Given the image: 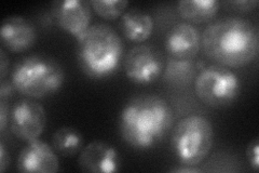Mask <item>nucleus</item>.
I'll return each instance as SVG.
<instances>
[{"label":"nucleus","instance_id":"obj_1","mask_svg":"<svg viewBox=\"0 0 259 173\" xmlns=\"http://www.w3.org/2000/svg\"><path fill=\"white\" fill-rule=\"evenodd\" d=\"M201 48L209 60L226 67H243L259 50L258 29L242 18H225L208 24L201 35Z\"/></svg>","mask_w":259,"mask_h":173},{"label":"nucleus","instance_id":"obj_2","mask_svg":"<svg viewBox=\"0 0 259 173\" xmlns=\"http://www.w3.org/2000/svg\"><path fill=\"white\" fill-rule=\"evenodd\" d=\"M173 111L159 95L142 94L132 97L120 112L119 132L137 150H147L163 137L173 123Z\"/></svg>","mask_w":259,"mask_h":173},{"label":"nucleus","instance_id":"obj_3","mask_svg":"<svg viewBox=\"0 0 259 173\" xmlns=\"http://www.w3.org/2000/svg\"><path fill=\"white\" fill-rule=\"evenodd\" d=\"M77 40L78 63L88 77L101 79L118 70L124 47L118 32L108 24H93Z\"/></svg>","mask_w":259,"mask_h":173},{"label":"nucleus","instance_id":"obj_4","mask_svg":"<svg viewBox=\"0 0 259 173\" xmlns=\"http://www.w3.org/2000/svg\"><path fill=\"white\" fill-rule=\"evenodd\" d=\"M65 73L62 65L51 56L32 54L14 64L11 82L16 91L32 98H41L62 88Z\"/></svg>","mask_w":259,"mask_h":173},{"label":"nucleus","instance_id":"obj_5","mask_svg":"<svg viewBox=\"0 0 259 173\" xmlns=\"http://www.w3.org/2000/svg\"><path fill=\"white\" fill-rule=\"evenodd\" d=\"M213 143L212 123L201 115H190L181 119L173 129L172 150L182 164L198 166L207 157Z\"/></svg>","mask_w":259,"mask_h":173},{"label":"nucleus","instance_id":"obj_6","mask_svg":"<svg viewBox=\"0 0 259 173\" xmlns=\"http://www.w3.org/2000/svg\"><path fill=\"white\" fill-rule=\"evenodd\" d=\"M194 91L205 105L227 107L237 101L241 92L239 77L221 64L205 66L194 78Z\"/></svg>","mask_w":259,"mask_h":173},{"label":"nucleus","instance_id":"obj_7","mask_svg":"<svg viewBox=\"0 0 259 173\" xmlns=\"http://www.w3.org/2000/svg\"><path fill=\"white\" fill-rule=\"evenodd\" d=\"M123 67L126 77L135 84H151L163 73V55L150 45H137L126 53Z\"/></svg>","mask_w":259,"mask_h":173},{"label":"nucleus","instance_id":"obj_8","mask_svg":"<svg viewBox=\"0 0 259 173\" xmlns=\"http://www.w3.org/2000/svg\"><path fill=\"white\" fill-rule=\"evenodd\" d=\"M47 123L45 107L31 98H23L10 110L9 125L15 137L29 142L44 132Z\"/></svg>","mask_w":259,"mask_h":173},{"label":"nucleus","instance_id":"obj_9","mask_svg":"<svg viewBox=\"0 0 259 173\" xmlns=\"http://www.w3.org/2000/svg\"><path fill=\"white\" fill-rule=\"evenodd\" d=\"M52 16L56 25L70 32L77 39L91 26L92 7L84 0H58L52 5Z\"/></svg>","mask_w":259,"mask_h":173},{"label":"nucleus","instance_id":"obj_10","mask_svg":"<svg viewBox=\"0 0 259 173\" xmlns=\"http://www.w3.org/2000/svg\"><path fill=\"white\" fill-rule=\"evenodd\" d=\"M78 166L84 172L113 173L121 168V159L115 146L104 141H93L79 153Z\"/></svg>","mask_w":259,"mask_h":173},{"label":"nucleus","instance_id":"obj_11","mask_svg":"<svg viewBox=\"0 0 259 173\" xmlns=\"http://www.w3.org/2000/svg\"><path fill=\"white\" fill-rule=\"evenodd\" d=\"M16 169L20 172L55 173L60 169L58 154L41 140H32L21 151Z\"/></svg>","mask_w":259,"mask_h":173},{"label":"nucleus","instance_id":"obj_12","mask_svg":"<svg viewBox=\"0 0 259 173\" xmlns=\"http://www.w3.org/2000/svg\"><path fill=\"white\" fill-rule=\"evenodd\" d=\"M0 38L5 48L11 52H23L35 45L37 30L29 20L22 15H9L3 21Z\"/></svg>","mask_w":259,"mask_h":173},{"label":"nucleus","instance_id":"obj_13","mask_svg":"<svg viewBox=\"0 0 259 173\" xmlns=\"http://www.w3.org/2000/svg\"><path fill=\"white\" fill-rule=\"evenodd\" d=\"M168 56L193 60L201 49V34L188 22H180L168 30L165 37Z\"/></svg>","mask_w":259,"mask_h":173},{"label":"nucleus","instance_id":"obj_14","mask_svg":"<svg viewBox=\"0 0 259 173\" xmlns=\"http://www.w3.org/2000/svg\"><path fill=\"white\" fill-rule=\"evenodd\" d=\"M155 22L152 16L140 9H131L121 16L120 28L128 40L134 43H144L153 31Z\"/></svg>","mask_w":259,"mask_h":173},{"label":"nucleus","instance_id":"obj_15","mask_svg":"<svg viewBox=\"0 0 259 173\" xmlns=\"http://www.w3.org/2000/svg\"><path fill=\"white\" fill-rule=\"evenodd\" d=\"M162 74H163V81L167 86L176 89H184L194 81L197 76V66L193 60L167 56Z\"/></svg>","mask_w":259,"mask_h":173},{"label":"nucleus","instance_id":"obj_16","mask_svg":"<svg viewBox=\"0 0 259 173\" xmlns=\"http://www.w3.org/2000/svg\"><path fill=\"white\" fill-rule=\"evenodd\" d=\"M217 0H181L177 3V11L188 23H206L214 19L220 10Z\"/></svg>","mask_w":259,"mask_h":173},{"label":"nucleus","instance_id":"obj_17","mask_svg":"<svg viewBox=\"0 0 259 173\" xmlns=\"http://www.w3.org/2000/svg\"><path fill=\"white\" fill-rule=\"evenodd\" d=\"M51 146L62 157H74L83 148V136L72 127H61L52 134Z\"/></svg>","mask_w":259,"mask_h":173},{"label":"nucleus","instance_id":"obj_18","mask_svg":"<svg viewBox=\"0 0 259 173\" xmlns=\"http://www.w3.org/2000/svg\"><path fill=\"white\" fill-rule=\"evenodd\" d=\"M90 5L102 18L113 20L122 14L128 3L126 0H91Z\"/></svg>","mask_w":259,"mask_h":173},{"label":"nucleus","instance_id":"obj_19","mask_svg":"<svg viewBox=\"0 0 259 173\" xmlns=\"http://www.w3.org/2000/svg\"><path fill=\"white\" fill-rule=\"evenodd\" d=\"M246 157L249 166L255 171L259 169V141L258 137H255L253 141H250L246 148Z\"/></svg>","mask_w":259,"mask_h":173},{"label":"nucleus","instance_id":"obj_20","mask_svg":"<svg viewBox=\"0 0 259 173\" xmlns=\"http://www.w3.org/2000/svg\"><path fill=\"white\" fill-rule=\"evenodd\" d=\"M258 0H236V2L226 3V6L240 12H248L258 6Z\"/></svg>","mask_w":259,"mask_h":173},{"label":"nucleus","instance_id":"obj_21","mask_svg":"<svg viewBox=\"0 0 259 173\" xmlns=\"http://www.w3.org/2000/svg\"><path fill=\"white\" fill-rule=\"evenodd\" d=\"M9 106L7 104V101L0 100V132H5V130L9 123Z\"/></svg>","mask_w":259,"mask_h":173},{"label":"nucleus","instance_id":"obj_22","mask_svg":"<svg viewBox=\"0 0 259 173\" xmlns=\"http://www.w3.org/2000/svg\"><path fill=\"white\" fill-rule=\"evenodd\" d=\"M14 90L15 89L11 81L3 79L2 82H0V100H4V101L9 100V98L12 96Z\"/></svg>","mask_w":259,"mask_h":173},{"label":"nucleus","instance_id":"obj_23","mask_svg":"<svg viewBox=\"0 0 259 173\" xmlns=\"http://www.w3.org/2000/svg\"><path fill=\"white\" fill-rule=\"evenodd\" d=\"M10 164V155L8 153L5 143L0 142V172H5Z\"/></svg>","mask_w":259,"mask_h":173},{"label":"nucleus","instance_id":"obj_24","mask_svg":"<svg viewBox=\"0 0 259 173\" xmlns=\"http://www.w3.org/2000/svg\"><path fill=\"white\" fill-rule=\"evenodd\" d=\"M8 67H9V59H8L6 52L2 49L0 50V79L2 80L6 78Z\"/></svg>","mask_w":259,"mask_h":173},{"label":"nucleus","instance_id":"obj_25","mask_svg":"<svg viewBox=\"0 0 259 173\" xmlns=\"http://www.w3.org/2000/svg\"><path fill=\"white\" fill-rule=\"evenodd\" d=\"M172 172L176 173H196V172H204V169H200L197 166H187V164H182L180 167L173 168Z\"/></svg>","mask_w":259,"mask_h":173}]
</instances>
